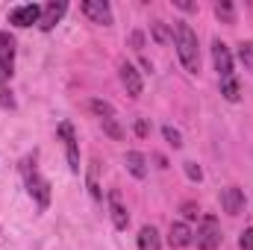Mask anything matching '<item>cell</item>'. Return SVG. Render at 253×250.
<instances>
[{
    "label": "cell",
    "instance_id": "obj_7",
    "mask_svg": "<svg viewBox=\"0 0 253 250\" xmlns=\"http://www.w3.org/2000/svg\"><path fill=\"white\" fill-rule=\"evenodd\" d=\"M80 9H83V15H85V18H91L94 24H103V27H106V24H112V9H109V3H106V0H85Z\"/></svg>",
    "mask_w": 253,
    "mask_h": 250
},
{
    "label": "cell",
    "instance_id": "obj_22",
    "mask_svg": "<svg viewBox=\"0 0 253 250\" xmlns=\"http://www.w3.org/2000/svg\"><path fill=\"white\" fill-rule=\"evenodd\" d=\"M239 248H242V250H253V227L242 233V239H239Z\"/></svg>",
    "mask_w": 253,
    "mask_h": 250
},
{
    "label": "cell",
    "instance_id": "obj_1",
    "mask_svg": "<svg viewBox=\"0 0 253 250\" xmlns=\"http://www.w3.org/2000/svg\"><path fill=\"white\" fill-rule=\"evenodd\" d=\"M174 36H177V56H180L183 68H186L189 74H197V71H200V47H197L194 30H191L186 21H177Z\"/></svg>",
    "mask_w": 253,
    "mask_h": 250
},
{
    "label": "cell",
    "instance_id": "obj_21",
    "mask_svg": "<svg viewBox=\"0 0 253 250\" xmlns=\"http://www.w3.org/2000/svg\"><path fill=\"white\" fill-rule=\"evenodd\" d=\"M153 39H156L159 44H165V42H168V27H165L162 21H156V24H153Z\"/></svg>",
    "mask_w": 253,
    "mask_h": 250
},
{
    "label": "cell",
    "instance_id": "obj_8",
    "mask_svg": "<svg viewBox=\"0 0 253 250\" xmlns=\"http://www.w3.org/2000/svg\"><path fill=\"white\" fill-rule=\"evenodd\" d=\"M212 59H215V71L221 80H230L233 77V56H230V47L224 42H215L212 44Z\"/></svg>",
    "mask_w": 253,
    "mask_h": 250
},
{
    "label": "cell",
    "instance_id": "obj_12",
    "mask_svg": "<svg viewBox=\"0 0 253 250\" xmlns=\"http://www.w3.org/2000/svg\"><path fill=\"white\" fill-rule=\"evenodd\" d=\"M109 212H112L115 230H126L129 215H126V209H124V203H121V194H118V191H109Z\"/></svg>",
    "mask_w": 253,
    "mask_h": 250
},
{
    "label": "cell",
    "instance_id": "obj_19",
    "mask_svg": "<svg viewBox=\"0 0 253 250\" xmlns=\"http://www.w3.org/2000/svg\"><path fill=\"white\" fill-rule=\"evenodd\" d=\"M215 15L224 21V24H233L236 21V12H233V3H227V0H221V3H215Z\"/></svg>",
    "mask_w": 253,
    "mask_h": 250
},
{
    "label": "cell",
    "instance_id": "obj_26",
    "mask_svg": "<svg viewBox=\"0 0 253 250\" xmlns=\"http://www.w3.org/2000/svg\"><path fill=\"white\" fill-rule=\"evenodd\" d=\"M183 215H186V218H197V206H194V203H186V206H183Z\"/></svg>",
    "mask_w": 253,
    "mask_h": 250
},
{
    "label": "cell",
    "instance_id": "obj_2",
    "mask_svg": "<svg viewBox=\"0 0 253 250\" xmlns=\"http://www.w3.org/2000/svg\"><path fill=\"white\" fill-rule=\"evenodd\" d=\"M21 174H24V183H27L30 197L39 203V209H47V206H50V183L39 174V168H36V159H33V156H27V159L21 162Z\"/></svg>",
    "mask_w": 253,
    "mask_h": 250
},
{
    "label": "cell",
    "instance_id": "obj_23",
    "mask_svg": "<svg viewBox=\"0 0 253 250\" xmlns=\"http://www.w3.org/2000/svg\"><path fill=\"white\" fill-rule=\"evenodd\" d=\"M162 132H165V138H168V141H171V144H174V147H180V144H183V138H180V132H177V129H174V126H165V129H162Z\"/></svg>",
    "mask_w": 253,
    "mask_h": 250
},
{
    "label": "cell",
    "instance_id": "obj_25",
    "mask_svg": "<svg viewBox=\"0 0 253 250\" xmlns=\"http://www.w3.org/2000/svg\"><path fill=\"white\" fill-rule=\"evenodd\" d=\"M135 132H138L141 138H144V135L150 132V126H147V121H144V118H138V121H135Z\"/></svg>",
    "mask_w": 253,
    "mask_h": 250
},
{
    "label": "cell",
    "instance_id": "obj_11",
    "mask_svg": "<svg viewBox=\"0 0 253 250\" xmlns=\"http://www.w3.org/2000/svg\"><path fill=\"white\" fill-rule=\"evenodd\" d=\"M65 9H68V3H65V0H59V3H47V6L42 9L39 27H42V30H53V27L59 24V18L65 15Z\"/></svg>",
    "mask_w": 253,
    "mask_h": 250
},
{
    "label": "cell",
    "instance_id": "obj_27",
    "mask_svg": "<svg viewBox=\"0 0 253 250\" xmlns=\"http://www.w3.org/2000/svg\"><path fill=\"white\" fill-rule=\"evenodd\" d=\"M174 6H180V9H186V12H191V9H197V6H194V3H189V0H177V3H174Z\"/></svg>",
    "mask_w": 253,
    "mask_h": 250
},
{
    "label": "cell",
    "instance_id": "obj_18",
    "mask_svg": "<svg viewBox=\"0 0 253 250\" xmlns=\"http://www.w3.org/2000/svg\"><path fill=\"white\" fill-rule=\"evenodd\" d=\"M239 62L245 65V71H253V42L239 44Z\"/></svg>",
    "mask_w": 253,
    "mask_h": 250
},
{
    "label": "cell",
    "instance_id": "obj_5",
    "mask_svg": "<svg viewBox=\"0 0 253 250\" xmlns=\"http://www.w3.org/2000/svg\"><path fill=\"white\" fill-rule=\"evenodd\" d=\"M59 135H62V141H65V150H68V165H71V171L80 174V147H77L74 126L68 124V121H62V124H59Z\"/></svg>",
    "mask_w": 253,
    "mask_h": 250
},
{
    "label": "cell",
    "instance_id": "obj_16",
    "mask_svg": "<svg viewBox=\"0 0 253 250\" xmlns=\"http://www.w3.org/2000/svg\"><path fill=\"white\" fill-rule=\"evenodd\" d=\"M138 250H162L156 227H141V233H138Z\"/></svg>",
    "mask_w": 253,
    "mask_h": 250
},
{
    "label": "cell",
    "instance_id": "obj_24",
    "mask_svg": "<svg viewBox=\"0 0 253 250\" xmlns=\"http://www.w3.org/2000/svg\"><path fill=\"white\" fill-rule=\"evenodd\" d=\"M186 174H189V180H203V171L194 162H186Z\"/></svg>",
    "mask_w": 253,
    "mask_h": 250
},
{
    "label": "cell",
    "instance_id": "obj_20",
    "mask_svg": "<svg viewBox=\"0 0 253 250\" xmlns=\"http://www.w3.org/2000/svg\"><path fill=\"white\" fill-rule=\"evenodd\" d=\"M88 188H91L94 200H100V188H97V162H91V171H88Z\"/></svg>",
    "mask_w": 253,
    "mask_h": 250
},
{
    "label": "cell",
    "instance_id": "obj_13",
    "mask_svg": "<svg viewBox=\"0 0 253 250\" xmlns=\"http://www.w3.org/2000/svg\"><path fill=\"white\" fill-rule=\"evenodd\" d=\"M121 83H124V88H126L129 97H138V94H141V77H138V71H135L132 65L121 62Z\"/></svg>",
    "mask_w": 253,
    "mask_h": 250
},
{
    "label": "cell",
    "instance_id": "obj_17",
    "mask_svg": "<svg viewBox=\"0 0 253 250\" xmlns=\"http://www.w3.org/2000/svg\"><path fill=\"white\" fill-rule=\"evenodd\" d=\"M221 94H224L230 103H236V100H239V80H236V77L221 80Z\"/></svg>",
    "mask_w": 253,
    "mask_h": 250
},
{
    "label": "cell",
    "instance_id": "obj_3",
    "mask_svg": "<svg viewBox=\"0 0 253 250\" xmlns=\"http://www.w3.org/2000/svg\"><path fill=\"white\" fill-rule=\"evenodd\" d=\"M191 242H197L200 250H215L218 248V245H221V224H218V218H215V215H206V218L200 221V227H197V233H194Z\"/></svg>",
    "mask_w": 253,
    "mask_h": 250
},
{
    "label": "cell",
    "instance_id": "obj_10",
    "mask_svg": "<svg viewBox=\"0 0 253 250\" xmlns=\"http://www.w3.org/2000/svg\"><path fill=\"white\" fill-rule=\"evenodd\" d=\"M221 206H224L227 215H242V209H245V194H242V188H236V186L221 188Z\"/></svg>",
    "mask_w": 253,
    "mask_h": 250
},
{
    "label": "cell",
    "instance_id": "obj_4",
    "mask_svg": "<svg viewBox=\"0 0 253 250\" xmlns=\"http://www.w3.org/2000/svg\"><path fill=\"white\" fill-rule=\"evenodd\" d=\"M91 112L100 118V124H103V129L109 132V138H115V141L124 138V129H121L118 121H115V109H112L106 100H91Z\"/></svg>",
    "mask_w": 253,
    "mask_h": 250
},
{
    "label": "cell",
    "instance_id": "obj_15",
    "mask_svg": "<svg viewBox=\"0 0 253 250\" xmlns=\"http://www.w3.org/2000/svg\"><path fill=\"white\" fill-rule=\"evenodd\" d=\"M124 162H126V171H129L135 180H144V177H147V159H144L138 150H129Z\"/></svg>",
    "mask_w": 253,
    "mask_h": 250
},
{
    "label": "cell",
    "instance_id": "obj_9",
    "mask_svg": "<svg viewBox=\"0 0 253 250\" xmlns=\"http://www.w3.org/2000/svg\"><path fill=\"white\" fill-rule=\"evenodd\" d=\"M12 65H15V39L9 33H0V80L12 74Z\"/></svg>",
    "mask_w": 253,
    "mask_h": 250
},
{
    "label": "cell",
    "instance_id": "obj_14",
    "mask_svg": "<svg viewBox=\"0 0 253 250\" xmlns=\"http://www.w3.org/2000/svg\"><path fill=\"white\" fill-rule=\"evenodd\" d=\"M191 239H194V233L189 230V224H183V221L171 224V230H168V242H171V248H186V245H191Z\"/></svg>",
    "mask_w": 253,
    "mask_h": 250
},
{
    "label": "cell",
    "instance_id": "obj_6",
    "mask_svg": "<svg viewBox=\"0 0 253 250\" xmlns=\"http://www.w3.org/2000/svg\"><path fill=\"white\" fill-rule=\"evenodd\" d=\"M39 18H42V9H39L36 3L15 6V9L9 12V24H15V27H33V24H39Z\"/></svg>",
    "mask_w": 253,
    "mask_h": 250
}]
</instances>
